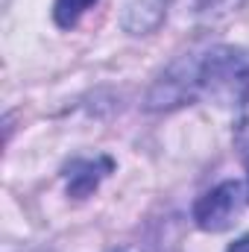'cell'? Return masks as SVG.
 <instances>
[{"instance_id":"8992f818","label":"cell","mask_w":249,"mask_h":252,"mask_svg":"<svg viewBox=\"0 0 249 252\" xmlns=\"http://www.w3.org/2000/svg\"><path fill=\"white\" fill-rule=\"evenodd\" d=\"M229 252H249V235H247V238H241L238 244H232Z\"/></svg>"},{"instance_id":"5b68a950","label":"cell","mask_w":249,"mask_h":252,"mask_svg":"<svg viewBox=\"0 0 249 252\" xmlns=\"http://www.w3.org/2000/svg\"><path fill=\"white\" fill-rule=\"evenodd\" d=\"M244 112H241V132H244V138H249V88L247 94H244Z\"/></svg>"},{"instance_id":"7a4b0ae2","label":"cell","mask_w":249,"mask_h":252,"mask_svg":"<svg viewBox=\"0 0 249 252\" xmlns=\"http://www.w3.org/2000/svg\"><path fill=\"white\" fill-rule=\"evenodd\" d=\"M97 0H56V9H53V18L62 30H70Z\"/></svg>"},{"instance_id":"52a82bcc","label":"cell","mask_w":249,"mask_h":252,"mask_svg":"<svg viewBox=\"0 0 249 252\" xmlns=\"http://www.w3.org/2000/svg\"><path fill=\"white\" fill-rule=\"evenodd\" d=\"M247 170H249V156H247Z\"/></svg>"},{"instance_id":"6da1fadb","label":"cell","mask_w":249,"mask_h":252,"mask_svg":"<svg viewBox=\"0 0 249 252\" xmlns=\"http://www.w3.org/2000/svg\"><path fill=\"white\" fill-rule=\"evenodd\" d=\"M241 214V182H223L214 190H208L196 208H193V220L199 229L205 232H223L235 223V217Z\"/></svg>"},{"instance_id":"3957f363","label":"cell","mask_w":249,"mask_h":252,"mask_svg":"<svg viewBox=\"0 0 249 252\" xmlns=\"http://www.w3.org/2000/svg\"><path fill=\"white\" fill-rule=\"evenodd\" d=\"M91 170H94V161H85V164H76L73 167V173H70V190L73 193H88V190L100 182V176L97 173L91 176Z\"/></svg>"},{"instance_id":"277c9868","label":"cell","mask_w":249,"mask_h":252,"mask_svg":"<svg viewBox=\"0 0 249 252\" xmlns=\"http://www.w3.org/2000/svg\"><path fill=\"white\" fill-rule=\"evenodd\" d=\"M241 0H202V9L205 12H229V9H235Z\"/></svg>"}]
</instances>
